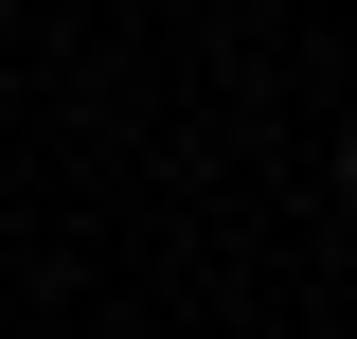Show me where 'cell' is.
<instances>
[{"label": "cell", "instance_id": "2", "mask_svg": "<svg viewBox=\"0 0 357 339\" xmlns=\"http://www.w3.org/2000/svg\"><path fill=\"white\" fill-rule=\"evenodd\" d=\"M0 18H18V0H0Z\"/></svg>", "mask_w": 357, "mask_h": 339}, {"label": "cell", "instance_id": "1", "mask_svg": "<svg viewBox=\"0 0 357 339\" xmlns=\"http://www.w3.org/2000/svg\"><path fill=\"white\" fill-rule=\"evenodd\" d=\"M340 197H357V143H340Z\"/></svg>", "mask_w": 357, "mask_h": 339}]
</instances>
